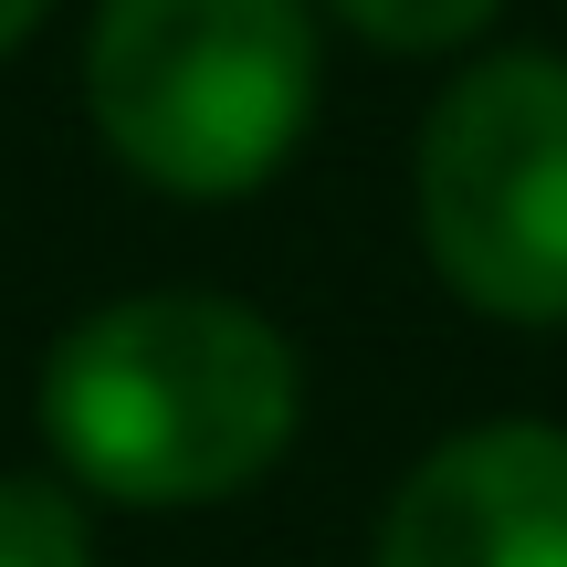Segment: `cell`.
<instances>
[{
  "label": "cell",
  "instance_id": "obj_1",
  "mask_svg": "<svg viewBox=\"0 0 567 567\" xmlns=\"http://www.w3.org/2000/svg\"><path fill=\"white\" fill-rule=\"evenodd\" d=\"M305 421L295 337L243 295L158 284L74 316L42 358V442L63 484L126 515L231 505L284 463Z\"/></svg>",
  "mask_w": 567,
  "mask_h": 567
},
{
  "label": "cell",
  "instance_id": "obj_2",
  "mask_svg": "<svg viewBox=\"0 0 567 567\" xmlns=\"http://www.w3.org/2000/svg\"><path fill=\"white\" fill-rule=\"evenodd\" d=\"M84 116L126 179L243 200L316 126V0H95Z\"/></svg>",
  "mask_w": 567,
  "mask_h": 567
},
{
  "label": "cell",
  "instance_id": "obj_3",
  "mask_svg": "<svg viewBox=\"0 0 567 567\" xmlns=\"http://www.w3.org/2000/svg\"><path fill=\"white\" fill-rule=\"evenodd\" d=\"M410 221L473 316L567 326V53H484L431 95Z\"/></svg>",
  "mask_w": 567,
  "mask_h": 567
},
{
  "label": "cell",
  "instance_id": "obj_4",
  "mask_svg": "<svg viewBox=\"0 0 567 567\" xmlns=\"http://www.w3.org/2000/svg\"><path fill=\"white\" fill-rule=\"evenodd\" d=\"M368 567H567V431L473 421L400 473Z\"/></svg>",
  "mask_w": 567,
  "mask_h": 567
},
{
  "label": "cell",
  "instance_id": "obj_5",
  "mask_svg": "<svg viewBox=\"0 0 567 567\" xmlns=\"http://www.w3.org/2000/svg\"><path fill=\"white\" fill-rule=\"evenodd\" d=\"M0 567H95L84 494L53 473H0Z\"/></svg>",
  "mask_w": 567,
  "mask_h": 567
},
{
  "label": "cell",
  "instance_id": "obj_6",
  "mask_svg": "<svg viewBox=\"0 0 567 567\" xmlns=\"http://www.w3.org/2000/svg\"><path fill=\"white\" fill-rule=\"evenodd\" d=\"M326 11L358 42H379V53H463L505 0H326Z\"/></svg>",
  "mask_w": 567,
  "mask_h": 567
},
{
  "label": "cell",
  "instance_id": "obj_7",
  "mask_svg": "<svg viewBox=\"0 0 567 567\" xmlns=\"http://www.w3.org/2000/svg\"><path fill=\"white\" fill-rule=\"evenodd\" d=\"M42 11H53V0H0V53H21V42L42 32Z\"/></svg>",
  "mask_w": 567,
  "mask_h": 567
}]
</instances>
